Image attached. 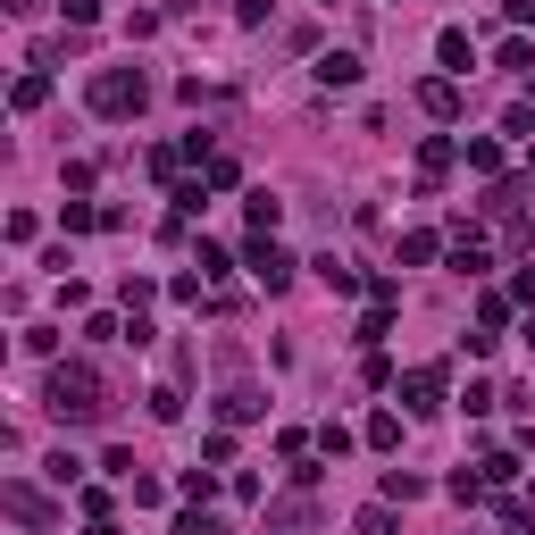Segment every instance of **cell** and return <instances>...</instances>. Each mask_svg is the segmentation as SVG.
I'll return each mask as SVG.
<instances>
[{"label": "cell", "instance_id": "cell-1", "mask_svg": "<svg viewBox=\"0 0 535 535\" xmlns=\"http://www.w3.org/2000/svg\"><path fill=\"white\" fill-rule=\"evenodd\" d=\"M42 402H51V418H101L109 402H101V377H92V368L76 360V368H51V385H42Z\"/></svg>", "mask_w": 535, "mask_h": 535}, {"label": "cell", "instance_id": "cell-2", "mask_svg": "<svg viewBox=\"0 0 535 535\" xmlns=\"http://www.w3.org/2000/svg\"><path fill=\"white\" fill-rule=\"evenodd\" d=\"M84 101H92V118H134L151 101V84H143V67H101Z\"/></svg>", "mask_w": 535, "mask_h": 535}, {"label": "cell", "instance_id": "cell-3", "mask_svg": "<svg viewBox=\"0 0 535 535\" xmlns=\"http://www.w3.org/2000/svg\"><path fill=\"white\" fill-rule=\"evenodd\" d=\"M243 268H251V285H268V293H285V285H293V251L276 243V235H251Z\"/></svg>", "mask_w": 535, "mask_h": 535}, {"label": "cell", "instance_id": "cell-4", "mask_svg": "<svg viewBox=\"0 0 535 535\" xmlns=\"http://www.w3.org/2000/svg\"><path fill=\"white\" fill-rule=\"evenodd\" d=\"M402 402H410V410H444V368H435V360L410 368V377H402Z\"/></svg>", "mask_w": 535, "mask_h": 535}, {"label": "cell", "instance_id": "cell-5", "mask_svg": "<svg viewBox=\"0 0 535 535\" xmlns=\"http://www.w3.org/2000/svg\"><path fill=\"white\" fill-rule=\"evenodd\" d=\"M418 109H427V118H460V84L452 76H427V84H418Z\"/></svg>", "mask_w": 535, "mask_h": 535}, {"label": "cell", "instance_id": "cell-6", "mask_svg": "<svg viewBox=\"0 0 535 535\" xmlns=\"http://www.w3.org/2000/svg\"><path fill=\"white\" fill-rule=\"evenodd\" d=\"M435 59H444L452 76H469V67H477V42L460 34V26H444V34H435Z\"/></svg>", "mask_w": 535, "mask_h": 535}, {"label": "cell", "instance_id": "cell-7", "mask_svg": "<svg viewBox=\"0 0 535 535\" xmlns=\"http://www.w3.org/2000/svg\"><path fill=\"white\" fill-rule=\"evenodd\" d=\"M318 84H327V92H352V84H360V59H352V51H327V59H318Z\"/></svg>", "mask_w": 535, "mask_h": 535}, {"label": "cell", "instance_id": "cell-8", "mask_svg": "<svg viewBox=\"0 0 535 535\" xmlns=\"http://www.w3.org/2000/svg\"><path fill=\"white\" fill-rule=\"evenodd\" d=\"M510 327V293H485L477 301V335H502Z\"/></svg>", "mask_w": 535, "mask_h": 535}, {"label": "cell", "instance_id": "cell-9", "mask_svg": "<svg viewBox=\"0 0 535 535\" xmlns=\"http://www.w3.org/2000/svg\"><path fill=\"white\" fill-rule=\"evenodd\" d=\"M318 285H327V293H360V268H343L335 251H327V260H318Z\"/></svg>", "mask_w": 535, "mask_h": 535}, {"label": "cell", "instance_id": "cell-10", "mask_svg": "<svg viewBox=\"0 0 535 535\" xmlns=\"http://www.w3.org/2000/svg\"><path fill=\"white\" fill-rule=\"evenodd\" d=\"M59 218H67V235H92V226H109V209H92V201H67Z\"/></svg>", "mask_w": 535, "mask_h": 535}, {"label": "cell", "instance_id": "cell-11", "mask_svg": "<svg viewBox=\"0 0 535 535\" xmlns=\"http://www.w3.org/2000/svg\"><path fill=\"white\" fill-rule=\"evenodd\" d=\"M444 168H452V143H444V134H435V143H418V176L435 184V176H444Z\"/></svg>", "mask_w": 535, "mask_h": 535}, {"label": "cell", "instance_id": "cell-12", "mask_svg": "<svg viewBox=\"0 0 535 535\" xmlns=\"http://www.w3.org/2000/svg\"><path fill=\"white\" fill-rule=\"evenodd\" d=\"M469 168H477V176H502V143H485V134H469Z\"/></svg>", "mask_w": 535, "mask_h": 535}, {"label": "cell", "instance_id": "cell-13", "mask_svg": "<svg viewBox=\"0 0 535 535\" xmlns=\"http://www.w3.org/2000/svg\"><path fill=\"white\" fill-rule=\"evenodd\" d=\"M444 494H452V502H485V469H460V477H444Z\"/></svg>", "mask_w": 535, "mask_h": 535}, {"label": "cell", "instance_id": "cell-14", "mask_svg": "<svg viewBox=\"0 0 535 535\" xmlns=\"http://www.w3.org/2000/svg\"><path fill=\"white\" fill-rule=\"evenodd\" d=\"M368 444H377V452H393V444H402V418H393V410H377V418H368Z\"/></svg>", "mask_w": 535, "mask_h": 535}, {"label": "cell", "instance_id": "cell-15", "mask_svg": "<svg viewBox=\"0 0 535 535\" xmlns=\"http://www.w3.org/2000/svg\"><path fill=\"white\" fill-rule=\"evenodd\" d=\"M218 418H226V427H243V418H260V393H226V402H218Z\"/></svg>", "mask_w": 535, "mask_h": 535}, {"label": "cell", "instance_id": "cell-16", "mask_svg": "<svg viewBox=\"0 0 535 535\" xmlns=\"http://www.w3.org/2000/svg\"><path fill=\"white\" fill-rule=\"evenodd\" d=\"M502 67H510V76H535V42L510 34V42H502Z\"/></svg>", "mask_w": 535, "mask_h": 535}, {"label": "cell", "instance_id": "cell-17", "mask_svg": "<svg viewBox=\"0 0 535 535\" xmlns=\"http://www.w3.org/2000/svg\"><path fill=\"white\" fill-rule=\"evenodd\" d=\"M9 101H17V109H42V101H51V76H17Z\"/></svg>", "mask_w": 535, "mask_h": 535}, {"label": "cell", "instance_id": "cell-18", "mask_svg": "<svg viewBox=\"0 0 535 535\" xmlns=\"http://www.w3.org/2000/svg\"><path fill=\"white\" fill-rule=\"evenodd\" d=\"M276 218H285V201H276V193H251V226H260V235H276Z\"/></svg>", "mask_w": 535, "mask_h": 535}, {"label": "cell", "instance_id": "cell-19", "mask_svg": "<svg viewBox=\"0 0 535 535\" xmlns=\"http://www.w3.org/2000/svg\"><path fill=\"white\" fill-rule=\"evenodd\" d=\"M418 494H427V477H410V469L385 477V502H418Z\"/></svg>", "mask_w": 535, "mask_h": 535}, {"label": "cell", "instance_id": "cell-20", "mask_svg": "<svg viewBox=\"0 0 535 535\" xmlns=\"http://www.w3.org/2000/svg\"><path fill=\"white\" fill-rule=\"evenodd\" d=\"M435 251H444V243H435V235H402V268H427Z\"/></svg>", "mask_w": 535, "mask_h": 535}, {"label": "cell", "instance_id": "cell-21", "mask_svg": "<svg viewBox=\"0 0 535 535\" xmlns=\"http://www.w3.org/2000/svg\"><path fill=\"white\" fill-rule=\"evenodd\" d=\"M385 335H393V310H385V301H377V310L360 318V335H352V343H385Z\"/></svg>", "mask_w": 535, "mask_h": 535}, {"label": "cell", "instance_id": "cell-22", "mask_svg": "<svg viewBox=\"0 0 535 535\" xmlns=\"http://www.w3.org/2000/svg\"><path fill=\"white\" fill-rule=\"evenodd\" d=\"M352 527H360V535H393V510H385V502H368L360 519H352Z\"/></svg>", "mask_w": 535, "mask_h": 535}, {"label": "cell", "instance_id": "cell-23", "mask_svg": "<svg viewBox=\"0 0 535 535\" xmlns=\"http://www.w3.org/2000/svg\"><path fill=\"white\" fill-rule=\"evenodd\" d=\"M67 9V26H92V17H101V0H59Z\"/></svg>", "mask_w": 535, "mask_h": 535}, {"label": "cell", "instance_id": "cell-24", "mask_svg": "<svg viewBox=\"0 0 535 535\" xmlns=\"http://www.w3.org/2000/svg\"><path fill=\"white\" fill-rule=\"evenodd\" d=\"M235 17L243 26H268V0H235Z\"/></svg>", "mask_w": 535, "mask_h": 535}, {"label": "cell", "instance_id": "cell-25", "mask_svg": "<svg viewBox=\"0 0 535 535\" xmlns=\"http://www.w3.org/2000/svg\"><path fill=\"white\" fill-rule=\"evenodd\" d=\"M502 17L510 26H535V0H502Z\"/></svg>", "mask_w": 535, "mask_h": 535}, {"label": "cell", "instance_id": "cell-26", "mask_svg": "<svg viewBox=\"0 0 535 535\" xmlns=\"http://www.w3.org/2000/svg\"><path fill=\"white\" fill-rule=\"evenodd\" d=\"M0 9H9V17H34V9H42V0H0Z\"/></svg>", "mask_w": 535, "mask_h": 535}, {"label": "cell", "instance_id": "cell-27", "mask_svg": "<svg viewBox=\"0 0 535 535\" xmlns=\"http://www.w3.org/2000/svg\"><path fill=\"white\" fill-rule=\"evenodd\" d=\"M519 335H527V352H535V318H527V327H519Z\"/></svg>", "mask_w": 535, "mask_h": 535}, {"label": "cell", "instance_id": "cell-28", "mask_svg": "<svg viewBox=\"0 0 535 535\" xmlns=\"http://www.w3.org/2000/svg\"><path fill=\"white\" fill-rule=\"evenodd\" d=\"M527 184H535V143H527Z\"/></svg>", "mask_w": 535, "mask_h": 535}, {"label": "cell", "instance_id": "cell-29", "mask_svg": "<svg viewBox=\"0 0 535 535\" xmlns=\"http://www.w3.org/2000/svg\"><path fill=\"white\" fill-rule=\"evenodd\" d=\"M527 92H535V76H527Z\"/></svg>", "mask_w": 535, "mask_h": 535}]
</instances>
